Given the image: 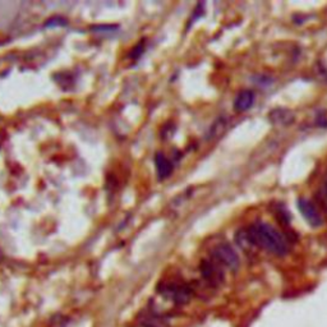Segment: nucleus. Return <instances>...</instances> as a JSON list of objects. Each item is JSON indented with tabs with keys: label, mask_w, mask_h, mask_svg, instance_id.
<instances>
[{
	"label": "nucleus",
	"mask_w": 327,
	"mask_h": 327,
	"mask_svg": "<svg viewBox=\"0 0 327 327\" xmlns=\"http://www.w3.org/2000/svg\"><path fill=\"white\" fill-rule=\"evenodd\" d=\"M155 164H156L157 175L160 179L168 178L173 173V164L164 154H157L155 156Z\"/></svg>",
	"instance_id": "0eeeda50"
},
{
	"label": "nucleus",
	"mask_w": 327,
	"mask_h": 327,
	"mask_svg": "<svg viewBox=\"0 0 327 327\" xmlns=\"http://www.w3.org/2000/svg\"><path fill=\"white\" fill-rule=\"evenodd\" d=\"M247 232L252 245H257L276 256H285L289 252V245L284 238L269 224L256 223Z\"/></svg>",
	"instance_id": "f257e3e1"
},
{
	"label": "nucleus",
	"mask_w": 327,
	"mask_h": 327,
	"mask_svg": "<svg viewBox=\"0 0 327 327\" xmlns=\"http://www.w3.org/2000/svg\"><path fill=\"white\" fill-rule=\"evenodd\" d=\"M324 192H326V197H327V183L324 184Z\"/></svg>",
	"instance_id": "9d476101"
},
{
	"label": "nucleus",
	"mask_w": 327,
	"mask_h": 327,
	"mask_svg": "<svg viewBox=\"0 0 327 327\" xmlns=\"http://www.w3.org/2000/svg\"><path fill=\"white\" fill-rule=\"evenodd\" d=\"M63 24H65V21H64V19L54 18V19H49V21L46 22L45 26L51 27V26H63Z\"/></svg>",
	"instance_id": "1a4fd4ad"
},
{
	"label": "nucleus",
	"mask_w": 327,
	"mask_h": 327,
	"mask_svg": "<svg viewBox=\"0 0 327 327\" xmlns=\"http://www.w3.org/2000/svg\"><path fill=\"white\" fill-rule=\"evenodd\" d=\"M298 208L309 225L313 226V228H318V226L322 225L321 215H319V212L317 211V208L314 207L311 201L304 200V198H299Z\"/></svg>",
	"instance_id": "39448f33"
},
{
	"label": "nucleus",
	"mask_w": 327,
	"mask_h": 327,
	"mask_svg": "<svg viewBox=\"0 0 327 327\" xmlns=\"http://www.w3.org/2000/svg\"><path fill=\"white\" fill-rule=\"evenodd\" d=\"M201 274L208 284L220 285L224 280L223 267L213 260H206L201 264Z\"/></svg>",
	"instance_id": "7ed1b4c3"
},
{
	"label": "nucleus",
	"mask_w": 327,
	"mask_h": 327,
	"mask_svg": "<svg viewBox=\"0 0 327 327\" xmlns=\"http://www.w3.org/2000/svg\"><path fill=\"white\" fill-rule=\"evenodd\" d=\"M143 327H144V326H143Z\"/></svg>",
	"instance_id": "9b49d317"
},
{
	"label": "nucleus",
	"mask_w": 327,
	"mask_h": 327,
	"mask_svg": "<svg viewBox=\"0 0 327 327\" xmlns=\"http://www.w3.org/2000/svg\"><path fill=\"white\" fill-rule=\"evenodd\" d=\"M272 117H274L275 115V119H274V122L275 123H282V124H285V123H287V122H292V119L293 118H287V115H292L290 114V113H287V112H280V110H277V112H274L272 113Z\"/></svg>",
	"instance_id": "6e6552de"
},
{
	"label": "nucleus",
	"mask_w": 327,
	"mask_h": 327,
	"mask_svg": "<svg viewBox=\"0 0 327 327\" xmlns=\"http://www.w3.org/2000/svg\"><path fill=\"white\" fill-rule=\"evenodd\" d=\"M253 102H255V93L249 90L242 91L240 93H238L237 99H235L234 109L239 113L247 112L252 107Z\"/></svg>",
	"instance_id": "423d86ee"
},
{
	"label": "nucleus",
	"mask_w": 327,
	"mask_h": 327,
	"mask_svg": "<svg viewBox=\"0 0 327 327\" xmlns=\"http://www.w3.org/2000/svg\"><path fill=\"white\" fill-rule=\"evenodd\" d=\"M212 260L217 262L221 267L230 270V271H235L239 267V257H238L237 252L233 249L229 244H219L212 250Z\"/></svg>",
	"instance_id": "f03ea898"
},
{
	"label": "nucleus",
	"mask_w": 327,
	"mask_h": 327,
	"mask_svg": "<svg viewBox=\"0 0 327 327\" xmlns=\"http://www.w3.org/2000/svg\"><path fill=\"white\" fill-rule=\"evenodd\" d=\"M161 294L166 297V298L171 299L174 303L176 304H184L189 301L191 298V290L184 285H174L170 284L168 286H164L161 290Z\"/></svg>",
	"instance_id": "20e7f679"
}]
</instances>
